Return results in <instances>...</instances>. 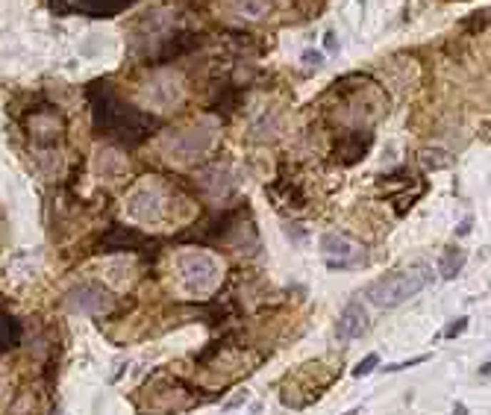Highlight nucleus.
<instances>
[{"label":"nucleus","instance_id":"nucleus-3","mask_svg":"<svg viewBox=\"0 0 491 415\" xmlns=\"http://www.w3.org/2000/svg\"><path fill=\"white\" fill-rule=\"evenodd\" d=\"M321 256L330 268H359L368 262V254L359 241L345 233H324L321 236Z\"/></svg>","mask_w":491,"mask_h":415},{"label":"nucleus","instance_id":"nucleus-8","mask_svg":"<svg viewBox=\"0 0 491 415\" xmlns=\"http://www.w3.org/2000/svg\"><path fill=\"white\" fill-rule=\"evenodd\" d=\"M268 12V0H236V15L241 18H262Z\"/></svg>","mask_w":491,"mask_h":415},{"label":"nucleus","instance_id":"nucleus-5","mask_svg":"<svg viewBox=\"0 0 491 415\" xmlns=\"http://www.w3.org/2000/svg\"><path fill=\"white\" fill-rule=\"evenodd\" d=\"M365 330H368V312H365V306H362L359 301L348 304L345 312L338 315L335 336H338L341 341H350V339H359Z\"/></svg>","mask_w":491,"mask_h":415},{"label":"nucleus","instance_id":"nucleus-9","mask_svg":"<svg viewBox=\"0 0 491 415\" xmlns=\"http://www.w3.org/2000/svg\"><path fill=\"white\" fill-rule=\"evenodd\" d=\"M377 365H380V356H377V354H368V356L356 365V369H353V377H368V374L377 369Z\"/></svg>","mask_w":491,"mask_h":415},{"label":"nucleus","instance_id":"nucleus-11","mask_svg":"<svg viewBox=\"0 0 491 415\" xmlns=\"http://www.w3.org/2000/svg\"><path fill=\"white\" fill-rule=\"evenodd\" d=\"M424 359H427V356H415V359H412L409 365H418V362H424ZM400 369H406V362H398V365H388V369H385V371H400Z\"/></svg>","mask_w":491,"mask_h":415},{"label":"nucleus","instance_id":"nucleus-6","mask_svg":"<svg viewBox=\"0 0 491 415\" xmlns=\"http://www.w3.org/2000/svg\"><path fill=\"white\" fill-rule=\"evenodd\" d=\"M68 304L74 309H80V312H97V309H103L109 301H106V291L101 286H94V283H83L77 286L68 295Z\"/></svg>","mask_w":491,"mask_h":415},{"label":"nucleus","instance_id":"nucleus-13","mask_svg":"<svg viewBox=\"0 0 491 415\" xmlns=\"http://www.w3.org/2000/svg\"><path fill=\"white\" fill-rule=\"evenodd\" d=\"M303 59H306L309 65H315V68H318V65H321V54H306Z\"/></svg>","mask_w":491,"mask_h":415},{"label":"nucleus","instance_id":"nucleus-2","mask_svg":"<svg viewBox=\"0 0 491 415\" xmlns=\"http://www.w3.org/2000/svg\"><path fill=\"white\" fill-rule=\"evenodd\" d=\"M177 268H180V277L186 283L188 291H194V295H206V291H212L221 280V265L215 256L203 254V251H188L177 259Z\"/></svg>","mask_w":491,"mask_h":415},{"label":"nucleus","instance_id":"nucleus-12","mask_svg":"<svg viewBox=\"0 0 491 415\" xmlns=\"http://www.w3.org/2000/svg\"><path fill=\"white\" fill-rule=\"evenodd\" d=\"M471 224H474L471 218H465V221L459 224V236H468V233H471Z\"/></svg>","mask_w":491,"mask_h":415},{"label":"nucleus","instance_id":"nucleus-7","mask_svg":"<svg viewBox=\"0 0 491 415\" xmlns=\"http://www.w3.org/2000/svg\"><path fill=\"white\" fill-rule=\"evenodd\" d=\"M465 262H468V254L459 251V248H450V251H445V256H441V262H438V274L445 280H453L465 268Z\"/></svg>","mask_w":491,"mask_h":415},{"label":"nucleus","instance_id":"nucleus-1","mask_svg":"<svg viewBox=\"0 0 491 415\" xmlns=\"http://www.w3.org/2000/svg\"><path fill=\"white\" fill-rule=\"evenodd\" d=\"M432 283V268L430 265H412L406 271L380 277L374 283L365 286V298L380 309H395L400 304H406L409 298H415L418 291H424Z\"/></svg>","mask_w":491,"mask_h":415},{"label":"nucleus","instance_id":"nucleus-10","mask_svg":"<svg viewBox=\"0 0 491 415\" xmlns=\"http://www.w3.org/2000/svg\"><path fill=\"white\" fill-rule=\"evenodd\" d=\"M465 330H468V319H456V324H450V327L445 330V339H456V336H462Z\"/></svg>","mask_w":491,"mask_h":415},{"label":"nucleus","instance_id":"nucleus-4","mask_svg":"<svg viewBox=\"0 0 491 415\" xmlns=\"http://www.w3.org/2000/svg\"><path fill=\"white\" fill-rule=\"evenodd\" d=\"M127 215L133 218V221H141V224H153L162 218V194L159 189L153 186H141L130 194L127 201Z\"/></svg>","mask_w":491,"mask_h":415}]
</instances>
